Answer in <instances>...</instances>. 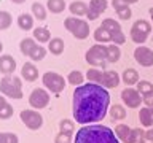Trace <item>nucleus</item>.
<instances>
[{
	"label": "nucleus",
	"mask_w": 153,
	"mask_h": 143,
	"mask_svg": "<svg viewBox=\"0 0 153 143\" xmlns=\"http://www.w3.org/2000/svg\"><path fill=\"white\" fill-rule=\"evenodd\" d=\"M33 38L38 43H48L51 40V33L48 30V27H37L33 29Z\"/></svg>",
	"instance_id": "nucleus-25"
},
{
	"label": "nucleus",
	"mask_w": 153,
	"mask_h": 143,
	"mask_svg": "<svg viewBox=\"0 0 153 143\" xmlns=\"http://www.w3.org/2000/svg\"><path fill=\"white\" fill-rule=\"evenodd\" d=\"M13 116V107L7 102L3 95H0V119H8Z\"/></svg>",
	"instance_id": "nucleus-27"
},
{
	"label": "nucleus",
	"mask_w": 153,
	"mask_h": 143,
	"mask_svg": "<svg viewBox=\"0 0 153 143\" xmlns=\"http://www.w3.org/2000/svg\"><path fill=\"white\" fill-rule=\"evenodd\" d=\"M18 27L21 30H30L33 27V18L27 13H21L18 16Z\"/></svg>",
	"instance_id": "nucleus-23"
},
{
	"label": "nucleus",
	"mask_w": 153,
	"mask_h": 143,
	"mask_svg": "<svg viewBox=\"0 0 153 143\" xmlns=\"http://www.w3.org/2000/svg\"><path fill=\"white\" fill-rule=\"evenodd\" d=\"M13 19H11V14L8 11H0V30H5L11 26Z\"/></svg>",
	"instance_id": "nucleus-36"
},
{
	"label": "nucleus",
	"mask_w": 153,
	"mask_h": 143,
	"mask_svg": "<svg viewBox=\"0 0 153 143\" xmlns=\"http://www.w3.org/2000/svg\"><path fill=\"white\" fill-rule=\"evenodd\" d=\"M19 118L24 126L29 127L30 130H38L43 126V116L35 110H22Z\"/></svg>",
	"instance_id": "nucleus-9"
},
{
	"label": "nucleus",
	"mask_w": 153,
	"mask_h": 143,
	"mask_svg": "<svg viewBox=\"0 0 153 143\" xmlns=\"http://www.w3.org/2000/svg\"><path fill=\"white\" fill-rule=\"evenodd\" d=\"M67 81L72 84V86H75V88H78V86L83 84V81H85V75L81 73L80 70H72L69 75H67Z\"/></svg>",
	"instance_id": "nucleus-28"
},
{
	"label": "nucleus",
	"mask_w": 153,
	"mask_h": 143,
	"mask_svg": "<svg viewBox=\"0 0 153 143\" xmlns=\"http://www.w3.org/2000/svg\"><path fill=\"white\" fill-rule=\"evenodd\" d=\"M139 121L143 127H153V108L143 107L139 111Z\"/></svg>",
	"instance_id": "nucleus-18"
},
{
	"label": "nucleus",
	"mask_w": 153,
	"mask_h": 143,
	"mask_svg": "<svg viewBox=\"0 0 153 143\" xmlns=\"http://www.w3.org/2000/svg\"><path fill=\"white\" fill-rule=\"evenodd\" d=\"M100 76H102V70H99V69H89L88 72H86V78L89 80V83L99 84Z\"/></svg>",
	"instance_id": "nucleus-35"
},
{
	"label": "nucleus",
	"mask_w": 153,
	"mask_h": 143,
	"mask_svg": "<svg viewBox=\"0 0 153 143\" xmlns=\"http://www.w3.org/2000/svg\"><path fill=\"white\" fill-rule=\"evenodd\" d=\"M72 105H74L72 113L78 124L81 126L97 124L105 118L108 111L110 94L100 84L86 83L75 88Z\"/></svg>",
	"instance_id": "nucleus-1"
},
{
	"label": "nucleus",
	"mask_w": 153,
	"mask_h": 143,
	"mask_svg": "<svg viewBox=\"0 0 153 143\" xmlns=\"http://www.w3.org/2000/svg\"><path fill=\"white\" fill-rule=\"evenodd\" d=\"M115 135H117L118 140H121L126 143L128 142V137H129V133H131V129H129L128 124H118L117 127H115Z\"/></svg>",
	"instance_id": "nucleus-30"
},
{
	"label": "nucleus",
	"mask_w": 153,
	"mask_h": 143,
	"mask_svg": "<svg viewBox=\"0 0 153 143\" xmlns=\"http://www.w3.org/2000/svg\"><path fill=\"white\" fill-rule=\"evenodd\" d=\"M137 91L140 92V95L147 94V92H152V91H153V84L150 83V81L140 80V81L137 83Z\"/></svg>",
	"instance_id": "nucleus-39"
},
{
	"label": "nucleus",
	"mask_w": 153,
	"mask_h": 143,
	"mask_svg": "<svg viewBox=\"0 0 153 143\" xmlns=\"http://www.w3.org/2000/svg\"><path fill=\"white\" fill-rule=\"evenodd\" d=\"M69 10L70 13L74 14V16H86V13H88V3L81 2V0H75V2H72L69 5Z\"/></svg>",
	"instance_id": "nucleus-20"
},
{
	"label": "nucleus",
	"mask_w": 153,
	"mask_h": 143,
	"mask_svg": "<svg viewBox=\"0 0 153 143\" xmlns=\"http://www.w3.org/2000/svg\"><path fill=\"white\" fill-rule=\"evenodd\" d=\"M11 2H13V3H18V5H21V3H24V2H26V0H11Z\"/></svg>",
	"instance_id": "nucleus-44"
},
{
	"label": "nucleus",
	"mask_w": 153,
	"mask_h": 143,
	"mask_svg": "<svg viewBox=\"0 0 153 143\" xmlns=\"http://www.w3.org/2000/svg\"><path fill=\"white\" fill-rule=\"evenodd\" d=\"M59 129H61L62 132H72V133H74L75 122L72 121V119H62V121L59 122Z\"/></svg>",
	"instance_id": "nucleus-40"
},
{
	"label": "nucleus",
	"mask_w": 153,
	"mask_h": 143,
	"mask_svg": "<svg viewBox=\"0 0 153 143\" xmlns=\"http://www.w3.org/2000/svg\"><path fill=\"white\" fill-rule=\"evenodd\" d=\"M64 26L76 40H85V38L89 37V24L85 19H80L76 16H69L65 18Z\"/></svg>",
	"instance_id": "nucleus-4"
},
{
	"label": "nucleus",
	"mask_w": 153,
	"mask_h": 143,
	"mask_svg": "<svg viewBox=\"0 0 153 143\" xmlns=\"http://www.w3.org/2000/svg\"><path fill=\"white\" fill-rule=\"evenodd\" d=\"M126 143H145V130L140 127L131 129V133H129Z\"/></svg>",
	"instance_id": "nucleus-24"
},
{
	"label": "nucleus",
	"mask_w": 153,
	"mask_h": 143,
	"mask_svg": "<svg viewBox=\"0 0 153 143\" xmlns=\"http://www.w3.org/2000/svg\"><path fill=\"white\" fill-rule=\"evenodd\" d=\"M42 81H43V86L50 91V92H54V94H59L65 89V80L64 76L56 73V72H46L43 73L42 76Z\"/></svg>",
	"instance_id": "nucleus-7"
},
{
	"label": "nucleus",
	"mask_w": 153,
	"mask_h": 143,
	"mask_svg": "<svg viewBox=\"0 0 153 143\" xmlns=\"http://www.w3.org/2000/svg\"><path fill=\"white\" fill-rule=\"evenodd\" d=\"M2 51H3V43L0 41V52H2Z\"/></svg>",
	"instance_id": "nucleus-46"
},
{
	"label": "nucleus",
	"mask_w": 153,
	"mask_h": 143,
	"mask_svg": "<svg viewBox=\"0 0 153 143\" xmlns=\"http://www.w3.org/2000/svg\"><path fill=\"white\" fill-rule=\"evenodd\" d=\"M142 102L145 103V107H152L153 108V91L142 95Z\"/></svg>",
	"instance_id": "nucleus-41"
},
{
	"label": "nucleus",
	"mask_w": 153,
	"mask_h": 143,
	"mask_svg": "<svg viewBox=\"0 0 153 143\" xmlns=\"http://www.w3.org/2000/svg\"><path fill=\"white\" fill-rule=\"evenodd\" d=\"M128 2H129V5H131V3H136V2H139V0H128Z\"/></svg>",
	"instance_id": "nucleus-45"
},
{
	"label": "nucleus",
	"mask_w": 153,
	"mask_h": 143,
	"mask_svg": "<svg viewBox=\"0 0 153 143\" xmlns=\"http://www.w3.org/2000/svg\"><path fill=\"white\" fill-rule=\"evenodd\" d=\"M14 70H16V60L13 59V56H10V54L0 56V73L8 76V75H11Z\"/></svg>",
	"instance_id": "nucleus-16"
},
{
	"label": "nucleus",
	"mask_w": 153,
	"mask_h": 143,
	"mask_svg": "<svg viewBox=\"0 0 153 143\" xmlns=\"http://www.w3.org/2000/svg\"><path fill=\"white\" fill-rule=\"evenodd\" d=\"M85 59L89 65L102 67L104 69L105 64H107V45H100V43L93 45L88 51H86Z\"/></svg>",
	"instance_id": "nucleus-5"
},
{
	"label": "nucleus",
	"mask_w": 153,
	"mask_h": 143,
	"mask_svg": "<svg viewBox=\"0 0 153 143\" xmlns=\"http://www.w3.org/2000/svg\"><path fill=\"white\" fill-rule=\"evenodd\" d=\"M50 103V94L46 92V89L43 88H37L33 89L30 95H29V105L35 110H42Z\"/></svg>",
	"instance_id": "nucleus-10"
},
{
	"label": "nucleus",
	"mask_w": 153,
	"mask_h": 143,
	"mask_svg": "<svg viewBox=\"0 0 153 143\" xmlns=\"http://www.w3.org/2000/svg\"><path fill=\"white\" fill-rule=\"evenodd\" d=\"M32 14L38 19V21H45L46 19V8L43 7L42 3L35 2V3H32Z\"/></svg>",
	"instance_id": "nucleus-33"
},
{
	"label": "nucleus",
	"mask_w": 153,
	"mask_h": 143,
	"mask_svg": "<svg viewBox=\"0 0 153 143\" xmlns=\"http://www.w3.org/2000/svg\"><path fill=\"white\" fill-rule=\"evenodd\" d=\"M0 92L10 99H22V83L18 76H3L0 80Z\"/></svg>",
	"instance_id": "nucleus-3"
},
{
	"label": "nucleus",
	"mask_w": 153,
	"mask_h": 143,
	"mask_svg": "<svg viewBox=\"0 0 153 143\" xmlns=\"http://www.w3.org/2000/svg\"><path fill=\"white\" fill-rule=\"evenodd\" d=\"M152 33V24L147 19H137L131 27V40L137 45H143Z\"/></svg>",
	"instance_id": "nucleus-6"
},
{
	"label": "nucleus",
	"mask_w": 153,
	"mask_h": 143,
	"mask_svg": "<svg viewBox=\"0 0 153 143\" xmlns=\"http://www.w3.org/2000/svg\"><path fill=\"white\" fill-rule=\"evenodd\" d=\"M93 37H94V40L97 41V43H100V45H105V43L112 41V38H110L108 32L105 30L104 27H97V29H96L94 33H93Z\"/></svg>",
	"instance_id": "nucleus-31"
},
{
	"label": "nucleus",
	"mask_w": 153,
	"mask_h": 143,
	"mask_svg": "<svg viewBox=\"0 0 153 143\" xmlns=\"http://www.w3.org/2000/svg\"><path fill=\"white\" fill-rule=\"evenodd\" d=\"M108 7L107 0H91L88 5V13H86V18L89 21H96L100 14H102Z\"/></svg>",
	"instance_id": "nucleus-13"
},
{
	"label": "nucleus",
	"mask_w": 153,
	"mask_h": 143,
	"mask_svg": "<svg viewBox=\"0 0 153 143\" xmlns=\"http://www.w3.org/2000/svg\"><path fill=\"white\" fill-rule=\"evenodd\" d=\"M145 140L153 142V127H148V130H145Z\"/></svg>",
	"instance_id": "nucleus-42"
},
{
	"label": "nucleus",
	"mask_w": 153,
	"mask_h": 143,
	"mask_svg": "<svg viewBox=\"0 0 153 143\" xmlns=\"http://www.w3.org/2000/svg\"><path fill=\"white\" fill-rule=\"evenodd\" d=\"M45 54H46V48H43L42 45H37L32 49L30 54H29V57H30L32 60H43L45 59Z\"/></svg>",
	"instance_id": "nucleus-34"
},
{
	"label": "nucleus",
	"mask_w": 153,
	"mask_h": 143,
	"mask_svg": "<svg viewBox=\"0 0 153 143\" xmlns=\"http://www.w3.org/2000/svg\"><path fill=\"white\" fill-rule=\"evenodd\" d=\"M72 138H74V133L72 132H59L54 137V143H72Z\"/></svg>",
	"instance_id": "nucleus-38"
},
{
	"label": "nucleus",
	"mask_w": 153,
	"mask_h": 143,
	"mask_svg": "<svg viewBox=\"0 0 153 143\" xmlns=\"http://www.w3.org/2000/svg\"><path fill=\"white\" fill-rule=\"evenodd\" d=\"M64 40L59 37H56V38H51L50 41H48V49L51 51V54H54V56H59L62 54V51H64Z\"/></svg>",
	"instance_id": "nucleus-21"
},
{
	"label": "nucleus",
	"mask_w": 153,
	"mask_h": 143,
	"mask_svg": "<svg viewBox=\"0 0 153 143\" xmlns=\"http://www.w3.org/2000/svg\"><path fill=\"white\" fill-rule=\"evenodd\" d=\"M120 57H121V49H120V46L113 45V43L107 45V62L115 64V62L120 60Z\"/></svg>",
	"instance_id": "nucleus-22"
},
{
	"label": "nucleus",
	"mask_w": 153,
	"mask_h": 143,
	"mask_svg": "<svg viewBox=\"0 0 153 143\" xmlns=\"http://www.w3.org/2000/svg\"><path fill=\"white\" fill-rule=\"evenodd\" d=\"M46 8L50 10L51 13L59 14V13H62L65 10V0H48Z\"/></svg>",
	"instance_id": "nucleus-29"
},
{
	"label": "nucleus",
	"mask_w": 153,
	"mask_h": 143,
	"mask_svg": "<svg viewBox=\"0 0 153 143\" xmlns=\"http://www.w3.org/2000/svg\"><path fill=\"white\" fill-rule=\"evenodd\" d=\"M0 143H19V138L13 132H0Z\"/></svg>",
	"instance_id": "nucleus-37"
},
{
	"label": "nucleus",
	"mask_w": 153,
	"mask_h": 143,
	"mask_svg": "<svg viewBox=\"0 0 153 143\" xmlns=\"http://www.w3.org/2000/svg\"><path fill=\"white\" fill-rule=\"evenodd\" d=\"M134 59H136V62L140 67H152L153 65V49L139 45L134 49Z\"/></svg>",
	"instance_id": "nucleus-11"
},
{
	"label": "nucleus",
	"mask_w": 153,
	"mask_h": 143,
	"mask_svg": "<svg viewBox=\"0 0 153 143\" xmlns=\"http://www.w3.org/2000/svg\"><path fill=\"white\" fill-rule=\"evenodd\" d=\"M120 81H121V76H120L115 70H105V72H102L99 84L105 89H113L120 84Z\"/></svg>",
	"instance_id": "nucleus-14"
},
{
	"label": "nucleus",
	"mask_w": 153,
	"mask_h": 143,
	"mask_svg": "<svg viewBox=\"0 0 153 143\" xmlns=\"http://www.w3.org/2000/svg\"><path fill=\"white\" fill-rule=\"evenodd\" d=\"M121 100L124 105H128V108H139L142 102V95L137 89L126 88L121 91Z\"/></svg>",
	"instance_id": "nucleus-12"
},
{
	"label": "nucleus",
	"mask_w": 153,
	"mask_h": 143,
	"mask_svg": "<svg viewBox=\"0 0 153 143\" xmlns=\"http://www.w3.org/2000/svg\"><path fill=\"white\" fill-rule=\"evenodd\" d=\"M148 14H150V19H152V22H153V7L148 10Z\"/></svg>",
	"instance_id": "nucleus-43"
},
{
	"label": "nucleus",
	"mask_w": 153,
	"mask_h": 143,
	"mask_svg": "<svg viewBox=\"0 0 153 143\" xmlns=\"http://www.w3.org/2000/svg\"><path fill=\"white\" fill-rule=\"evenodd\" d=\"M37 46L35 43V38H24V40H21V43H19V49H21V52L24 56H29L32 52V49Z\"/></svg>",
	"instance_id": "nucleus-32"
},
{
	"label": "nucleus",
	"mask_w": 153,
	"mask_h": 143,
	"mask_svg": "<svg viewBox=\"0 0 153 143\" xmlns=\"http://www.w3.org/2000/svg\"><path fill=\"white\" fill-rule=\"evenodd\" d=\"M121 81L128 86V88H131V86L137 84L139 81H140V80H139L137 70H134V69H126V70L123 72V75H121Z\"/></svg>",
	"instance_id": "nucleus-19"
},
{
	"label": "nucleus",
	"mask_w": 153,
	"mask_h": 143,
	"mask_svg": "<svg viewBox=\"0 0 153 143\" xmlns=\"http://www.w3.org/2000/svg\"><path fill=\"white\" fill-rule=\"evenodd\" d=\"M110 118L113 119V121H121V119L126 118V108L123 107V105H112L110 107Z\"/></svg>",
	"instance_id": "nucleus-26"
},
{
	"label": "nucleus",
	"mask_w": 153,
	"mask_h": 143,
	"mask_svg": "<svg viewBox=\"0 0 153 143\" xmlns=\"http://www.w3.org/2000/svg\"><path fill=\"white\" fill-rule=\"evenodd\" d=\"M100 27H104L105 30L108 32L110 38H112L113 45H123L124 41H126V37H124V32L121 30V26H120L118 21H115L112 18H107L104 19L102 24H100Z\"/></svg>",
	"instance_id": "nucleus-8"
},
{
	"label": "nucleus",
	"mask_w": 153,
	"mask_h": 143,
	"mask_svg": "<svg viewBox=\"0 0 153 143\" xmlns=\"http://www.w3.org/2000/svg\"><path fill=\"white\" fill-rule=\"evenodd\" d=\"M21 75L26 81H35L38 78V70L32 62H26L21 69Z\"/></svg>",
	"instance_id": "nucleus-17"
},
{
	"label": "nucleus",
	"mask_w": 153,
	"mask_h": 143,
	"mask_svg": "<svg viewBox=\"0 0 153 143\" xmlns=\"http://www.w3.org/2000/svg\"><path fill=\"white\" fill-rule=\"evenodd\" d=\"M112 5H113V8H115V11H117L120 19L128 21L131 18L132 11H131V7H129L128 0H112Z\"/></svg>",
	"instance_id": "nucleus-15"
},
{
	"label": "nucleus",
	"mask_w": 153,
	"mask_h": 143,
	"mask_svg": "<svg viewBox=\"0 0 153 143\" xmlns=\"http://www.w3.org/2000/svg\"><path fill=\"white\" fill-rule=\"evenodd\" d=\"M75 143H120L115 132L102 124H86L76 130Z\"/></svg>",
	"instance_id": "nucleus-2"
}]
</instances>
